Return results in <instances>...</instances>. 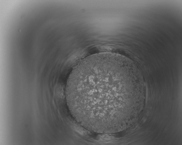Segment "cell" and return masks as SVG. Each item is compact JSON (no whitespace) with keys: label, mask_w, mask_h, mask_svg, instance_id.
I'll list each match as a JSON object with an SVG mask.
<instances>
[{"label":"cell","mask_w":182,"mask_h":145,"mask_svg":"<svg viewBox=\"0 0 182 145\" xmlns=\"http://www.w3.org/2000/svg\"><path fill=\"white\" fill-rule=\"evenodd\" d=\"M141 76L123 56L101 53L81 61L68 79L67 104L76 121L86 129L112 134L126 125L125 110L136 106Z\"/></svg>","instance_id":"obj_1"}]
</instances>
